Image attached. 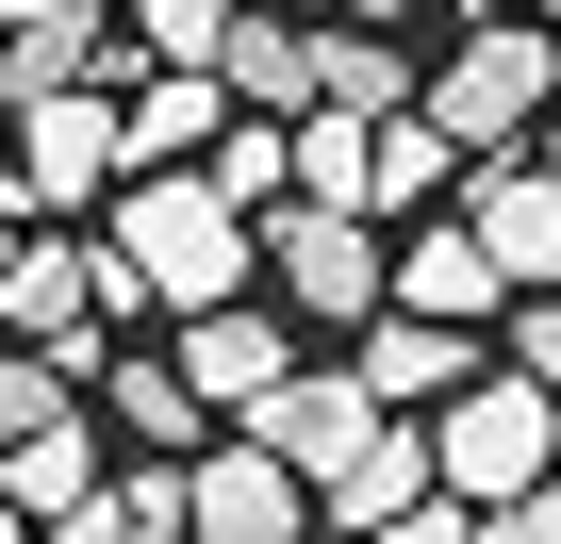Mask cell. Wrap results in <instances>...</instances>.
Masks as SVG:
<instances>
[{
    "mask_svg": "<svg viewBox=\"0 0 561 544\" xmlns=\"http://www.w3.org/2000/svg\"><path fill=\"white\" fill-rule=\"evenodd\" d=\"M116 264H133V281L165 298V314H215V298H248V215L198 182V165H149L133 198H116Z\"/></svg>",
    "mask_w": 561,
    "mask_h": 544,
    "instance_id": "6da1fadb",
    "label": "cell"
},
{
    "mask_svg": "<svg viewBox=\"0 0 561 544\" xmlns=\"http://www.w3.org/2000/svg\"><path fill=\"white\" fill-rule=\"evenodd\" d=\"M545 83H561V34L495 0V18H462V50H446V67H413V116H430L446 149H512V132L545 116Z\"/></svg>",
    "mask_w": 561,
    "mask_h": 544,
    "instance_id": "7a4b0ae2",
    "label": "cell"
},
{
    "mask_svg": "<svg viewBox=\"0 0 561 544\" xmlns=\"http://www.w3.org/2000/svg\"><path fill=\"white\" fill-rule=\"evenodd\" d=\"M561 462V396L545 380H512V363H479L462 396H430V495H462V511H495V495H528Z\"/></svg>",
    "mask_w": 561,
    "mask_h": 544,
    "instance_id": "3957f363",
    "label": "cell"
},
{
    "mask_svg": "<svg viewBox=\"0 0 561 544\" xmlns=\"http://www.w3.org/2000/svg\"><path fill=\"white\" fill-rule=\"evenodd\" d=\"M100 314H149V281L116 264V231H18V264H0V347H50L67 380L100 363L83 331Z\"/></svg>",
    "mask_w": 561,
    "mask_h": 544,
    "instance_id": "277c9868",
    "label": "cell"
},
{
    "mask_svg": "<svg viewBox=\"0 0 561 544\" xmlns=\"http://www.w3.org/2000/svg\"><path fill=\"white\" fill-rule=\"evenodd\" d=\"M248 247L280 264V298H298L314 331H347V314H380V231H364L347 198H264V215H248Z\"/></svg>",
    "mask_w": 561,
    "mask_h": 544,
    "instance_id": "5b68a950",
    "label": "cell"
},
{
    "mask_svg": "<svg viewBox=\"0 0 561 544\" xmlns=\"http://www.w3.org/2000/svg\"><path fill=\"white\" fill-rule=\"evenodd\" d=\"M0 182H18L34 215H100V198L133 182V149H116V100H100V83H50V100H18V165H0Z\"/></svg>",
    "mask_w": 561,
    "mask_h": 544,
    "instance_id": "8992f818",
    "label": "cell"
},
{
    "mask_svg": "<svg viewBox=\"0 0 561 544\" xmlns=\"http://www.w3.org/2000/svg\"><path fill=\"white\" fill-rule=\"evenodd\" d=\"M182 528L198 544H314V495H298V462H264L231 429V445H182Z\"/></svg>",
    "mask_w": 561,
    "mask_h": 544,
    "instance_id": "52a82bcc",
    "label": "cell"
},
{
    "mask_svg": "<svg viewBox=\"0 0 561 544\" xmlns=\"http://www.w3.org/2000/svg\"><path fill=\"white\" fill-rule=\"evenodd\" d=\"M231 429H248L264 462H298V495H314V478H331V462H347V445L380 429V396H364L347 363H280V396H248Z\"/></svg>",
    "mask_w": 561,
    "mask_h": 544,
    "instance_id": "ba28073f",
    "label": "cell"
},
{
    "mask_svg": "<svg viewBox=\"0 0 561 544\" xmlns=\"http://www.w3.org/2000/svg\"><path fill=\"white\" fill-rule=\"evenodd\" d=\"M182 396L198 413H248V396H280V363H298V331H280V314H248V298H215V314H182Z\"/></svg>",
    "mask_w": 561,
    "mask_h": 544,
    "instance_id": "9c48e42d",
    "label": "cell"
},
{
    "mask_svg": "<svg viewBox=\"0 0 561 544\" xmlns=\"http://www.w3.org/2000/svg\"><path fill=\"white\" fill-rule=\"evenodd\" d=\"M462 231H479V264H495L512 298H545V281H561V182H545V165H479Z\"/></svg>",
    "mask_w": 561,
    "mask_h": 544,
    "instance_id": "30bf717a",
    "label": "cell"
},
{
    "mask_svg": "<svg viewBox=\"0 0 561 544\" xmlns=\"http://www.w3.org/2000/svg\"><path fill=\"white\" fill-rule=\"evenodd\" d=\"M347 380H364L380 413H430V396H462V380H479V331H430V314H364Z\"/></svg>",
    "mask_w": 561,
    "mask_h": 544,
    "instance_id": "8fae6325",
    "label": "cell"
},
{
    "mask_svg": "<svg viewBox=\"0 0 561 544\" xmlns=\"http://www.w3.org/2000/svg\"><path fill=\"white\" fill-rule=\"evenodd\" d=\"M380 298H397V314H430V331H495V298H512V281L479 264V231L446 215V231H413V247L380 264Z\"/></svg>",
    "mask_w": 561,
    "mask_h": 544,
    "instance_id": "7c38bea8",
    "label": "cell"
},
{
    "mask_svg": "<svg viewBox=\"0 0 561 544\" xmlns=\"http://www.w3.org/2000/svg\"><path fill=\"white\" fill-rule=\"evenodd\" d=\"M413 495H430V429H413V413H380V429L314 478V528H380V511H413Z\"/></svg>",
    "mask_w": 561,
    "mask_h": 544,
    "instance_id": "4fadbf2b",
    "label": "cell"
},
{
    "mask_svg": "<svg viewBox=\"0 0 561 544\" xmlns=\"http://www.w3.org/2000/svg\"><path fill=\"white\" fill-rule=\"evenodd\" d=\"M83 495H100V429H83V413H50V429L0 445V511H18V528H50V511H83Z\"/></svg>",
    "mask_w": 561,
    "mask_h": 544,
    "instance_id": "5bb4252c",
    "label": "cell"
},
{
    "mask_svg": "<svg viewBox=\"0 0 561 544\" xmlns=\"http://www.w3.org/2000/svg\"><path fill=\"white\" fill-rule=\"evenodd\" d=\"M83 380H100V413H116L149 462H182V445H198V396H182V363H165V347H100Z\"/></svg>",
    "mask_w": 561,
    "mask_h": 544,
    "instance_id": "9a60e30c",
    "label": "cell"
},
{
    "mask_svg": "<svg viewBox=\"0 0 561 544\" xmlns=\"http://www.w3.org/2000/svg\"><path fill=\"white\" fill-rule=\"evenodd\" d=\"M314 34L298 18H248V0H231V34H215V100H248V116H298L314 100V67H298Z\"/></svg>",
    "mask_w": 561,
    "mask_h": 544,
    "instance_id": "2e32d148",
    "label": "cell"
},
{
    "mask_svg": "<svg viewBox=\"0 0 561 544\" xmlns=\"http://www.w3.org/2000/svg\"><path fill=\"white\" fill-rule=\"evenodd\" d=\"M298 67H314V100H331V116H413V67H397V50L364 34V18H331V34L298 50ZM314 100H298V116H314Z\"/></svg>",
    "mask_w": 561,
    "mask_h": 544,
    "instance_id": "e0dca14e",
    "label": "cell"
},
{
    "mask_svg": "<svg viewBox=\"0 0 561 544\" xmlns=\"http://www.w3.org/2000/svg\"><path fill=\"white\" fill-rule=\"evenodd\" d=\"M446 165H462V149H446L430 116H364V215H430Z\"/></svg>",
    "mask_w": 561,
    "mask_h": 544,
    "instance_id": "ac0fdd59",
    "label": "cell"
},
{
    "mask_svg": "<svg viewBox=\"0 0 561 544\" xmlns=\"http://www.w3.org/2000/svg\"><path fill=\"white\" fill-rule=\"evenodd\" d=\"M198 182H215L231 215H264V198H298V149H280V116H215V149H198Z\"/></svg>",
    "mask_w": 561,
    "mask_h": 544,
    "instance_id": "d6986e66",
    "label": "cell"
},
{
    "mask_svg": "<svg viewBox=\"0 0 561 544\" xmlns=\"http://www.w3.org/2000/svg\"><path fill=\"white\" fill-rule=\"evenodd\" d=\"M215 34H231V0H133V50L149 67H215Z\"/></svg>",
    "mask_w": 561,
    "mask_h": 544,
    "instance_id": "ffe728a7",
    "label": "cell"
},
{
    "mask_svg": "<svg viewBox=\"0 0 561 544\" xmlns=\"http://www.w3.org/2000/svg\"><path fill=\"white\" fill-rule=\"evenodd\" d=\"M67 396H83V380H67L50 347H0V445H18V429H50Z\"/></svg>",
    "mask_w": 561,
    "mask_h": 544,
    "instance_id": "44dd1931",
    "label": "cell"
},
{
    "mask_svg": "<svg viewBox=\"0 0 561 544\" xmlns=\"http://www.w3.org/2000/svg\"><path fill=\"white\" fill-rule=\"evenodd\" d=\"M495 347H512V380L561 396V281H545V298H495Z\"/></svg>",
    "mask_w": 561,
    "mask_h": 544,
    "instance_id": "7402d4cb",
    "label": "cell"
},
{
    "mask_svg": "<svg viewBox=\"0 0 561 544\" xmlns=\"http://www.w3.org/2000/svg\"><path fill=\"white\" fill-rule=\"evenodd\" d=\"M364 544H462V495H413V511H380Z\"/></svg>",
    "mask_w": 561,
    "mask_h": 544,
    "instance_id": "603a6c76",
    "label": "cell"
},
{
    "mask_svg": "<svg viewBox=\"0 0 561 544\" xmlns=\"http://www.w3.org/2000/svg\"><path fill=\"white\" fill-rule=\"evenodd\" d=\"M34 544H133V528H116V478H100V495H83V511H50V528H34Z\"/></svg>",
    "mask_w": 561,
    "mask_h": 544,
    "instance_id": "cb8c5ba5",
    "label": "cell"
},
{
    "mask_svg": "<svg viewBox=\"0 0 561 544\" xmlns=\"http://www.w3.org/2000/svg\"><path fill=\"white\" fill-rule=\"evenodd\" d=\"M331 18H364V34H380V18H397V0H331Z\"/></svg>",
    "mask_w": 561,
    "mask_h": 544,
    "instance_id": "d4e9b609",
    "label": "cell"
},
{
    "mask_svg": "<svg viewBox=\"0 0 561 544\" xmlns=\"http://www.w3.org/2000/svg\"><path fill=\"white\" fill-rule=\"evenodd\" d=\"M18 18H50V0H0V34H18Z\"/></svg>",
    "mask_w": 561,
    "mask_h": 544,
    "instance_id": "484cf974",
    "label": "cell"
},
{
    "mask_svg": "<svg viewBox=\"0 0 561 544\" xmlns=\"http://www.w3.org/2000/svg\"><path fill=\"white\" fill-rule=\"evenodd\" d=\"M512 18H545V34H561V0H512Z\"/></svg>",
    "mask_w": 561,
    "mask_h": 544,
    "instance_id": "4316f807",
    "label": "cell"
},
{
    "mask_svg": "<svg viewBox=\"0 0 561 544\" xmlns=\"http://www.w3.org/2000/svg\"><path fill=\"white\" fill-rule=\"evenodd\" d=\"M0 544H34V528H18V511H0Z\"/></svg>",
    "mask_w": 561,
    "mask_h": 544,
    "instance_id": "83f0119b",
    "label": "cell"
},
{
    "mask_svg": "<svg viewBox=\"0 0 561 544\" xmlns=\"http://www.w3.org/2000/svg\"><path fill=\"white\" fill-rule=\"evenodd\" d=\"M545 182H561V132H545Z\"/></svg>",
    "mask_w": 561,
    "mask_h": 544,
    "instance_id": "f1b7e54d",
    "label": "cell"
},
{
    "mask_svg": "<svg viewBox=\"0 0 561 544\" xmlns=\"http://www.w3.org/2000/svg\"><path fill=\"white\" fill-rule=\"evenodd\" d=\"M462 18H495V0H462Z\"/></svg>",
    "mask_w": 561,
    "mask_h": 544,
    "instance_id": "f546056e",
    "label": "cell"
},
{
    "mask_svg": "<svg viewBox=\"0 0 561 544\" xmlns=\"http://www.w3.org/2000/svg\"><path fill=\"white\" fill-rule=\"evenodd\" d=\"M545 100H561V83H545Z\"/></svg>",
    "mask_w": 561,
    "mask_h": 544,
    "instance_id": "4dcf8cb0",
    "label": "cell"
}]
</instances>
